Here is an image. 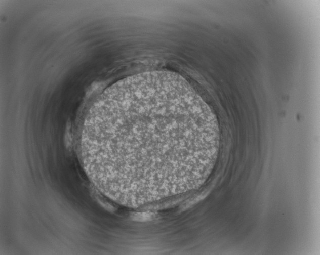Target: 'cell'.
Masks as SVG:
<instances>
[{
    "mask_svg": "<svg viewBox=\"0 0 320 255\" xmlns=\"http://www.w3.org/2000/svg\"><path fill=\"white\" fill-rule=\"evenodd\" d=\"M215 115L170 71L144 72L106 89L84 124V168L105 195L137 207L197 189L215 164Z\"/></svg>",
    "mask_w": 320,
    "mask_h": 255,
    "instance_id": "1",
    "label": "cell"
}]
</instances>
